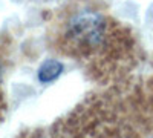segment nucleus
Listing matches in <instances>:
<instances>
[{
    "label": "nucleus",
    "instance_id": "nucleus-1",
    "mask_svg": "<svg viewBox=\"0 0 153 138\" xmlns=\"http://www.w3.org/2000/svg\"><path fill=\"white\" fill-rule=\"evenodd\" d=\"M106 19L92 8L75 9L66 19L65 37L75 49L97 48L104 39Z\"/></svg>",
    "mask_w": 153,
    "mask_h": 138
},
{
    "label": "nucleus",
    "instance_id": "nucleus-2",
    "mask_svg": "<svg viewBox=\"0 0 153 138\" xmlns=\"http://www.w3.org/2000/svg\"><path fill=\"white\" fill-rule=\"evenodd\" d=\"M63 71V65L57 60H48L42 65V68L38 69V78L42 83H49L54 81Z\"/></svg>",
    "mask_w": 153,
    "mask_h": 138
}]
</instances>
